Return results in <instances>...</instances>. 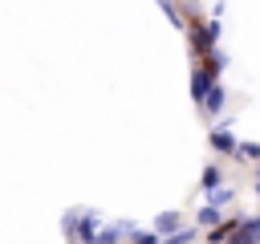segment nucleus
I'll list each match as a JSON object with an SVG mask.
<instances>
[{
	"mask_svg": "<svg viewBox=\"0 0 260 244\" xmlns=\"http://www.w3.org/2000/svg\"><path fill=\"white\" fill-rule=\"evenodd\" d=\"M183 28H187V37H191V53H195V61L199 57H207L211 49H215V41H219V16H211V20H199L195 12L183 20Z\"/></svg>",
	"mask_w": 260,
	"mask_h": 244,
	"instance_id": "1",
	"label": "nucleus"
},
{
	"mask_svg": "<svg viewBox=\"0 0 260 244\" xmlns=\"http://www.w3.org/2000/svg\"><path fill=\"white\" fill-rule=\"evenodd\" d=\"M215 81H219V77H215V73H211V69L199 61V65H195V73H191V98H195V106L203 102V94H207Z\"/></svg>",
	"mask_w": 260,
	"mask_h": 244,
	"instance_id": "2",
	"label": "nucleus"
},
{
	"mask_svg": "<svg viewBox=\"0 0 260 244\" xmlns=\"http://www.w3.org/2000/svg\"><path fill=\"white\" fill-rule=\"evenodd\" d=\"M207 142H211V150H219V155H232V150H236V134H232V122L215 126Z\"/></svg>",
	"mask_w": 260,
	"mask_h": 244,
	"instance_id": "3",
	"label": "nucleus"
},
{
	"mask_svg": "<svg viewBox=\"0 0 260 244\" xmlns=\"http://www.w3.org/2000/svg\"><path fill=\"white\" fill-rule=\"evenodd\" d=\"M223 102H228V94H223V85L215 81V85L203 94V102H199V106H203V114H219V110H223Z\"/></svg>",
	"mask_w": 260,
	"mask_h": 244,
	"instance_id": "4",
	"label": "nucleus"
},
{
	"mask_svg": "<svg viewBox=\"0 0 260 244\" xmlns=\"http://www.w3.org/2000/svg\"><path fill=\"white\" fill-rule=\"evenodd\" d=\"M175 228H183V216H179V211H158V216H154V232H158V236H167V232H175Z\"/></svg>",
	"mask_w": 260,
	"mask_h": 244,
	"instance_id": "5",
	"label": "nucleus"
},
{
	"mask_svg": "<svg viewBox=\"0 0 260 244\" xmlns=\"http://www.w3.org/2000/svg\"><path fill=\"white\" fill-rule=\"evenodd\" d=\"M130 232V224H114V228H98L93 244H122V236Z\"/></svg>",
	"mask_w": 260,
	"mask_h": 244,
	"instance_id": "6",
	"label": "nucleus"
},
{
	"mask_svg": "<svg viewBox=\"0 0 260 244\" xmlns=\"http://www.w3.org/2000/svg\"><path fill=\"white\" fill-rule=\"evenodd\" d=\"M207 203H211V207H219V211H223V207H228V203H236V191H232V187H223V183H219V187H211V191H207Z\"/></svg>",
	"mask_w": 260,
	"mask_h": 244,
	"instance_id": "7",
	"label": "nucleus"
},
{
	"mask_svg": "<svg viewBox=\"0 0 260 244\" xmlns=\"http://www.w3.org/2000/svg\"><path fill=\"white\" fill-rule=\"evenodd\" d=\"M236 228H240V220H219V224L207 232V244H223V240H228Z\"/></svg>",
	"mask_w": 260,
	"mask_h": 244,
	"instance_id": "8",
	"label": "nucleus"
},
{
	"mask_svg": "<svg viewBox=\"0 0 260 244\" xmlns=\"http://www.w3.org/2000/svg\"><path fill=\"white\" fill-rule=\"evenodd\" d=\"M195 236H199L195 228H175V232H167L158 244H195Z\"/></svg>",
	"mask_w": 260,
	"mask_h": 244,
	"instance_id": "9",
	"label": "nucleus"
},
{
	"mask_svg": "<svg viewBox=\"0 0 260 244\" xmlns=\"http://www.w3.org/2000/svg\"><path fill=\"white\" fill-rule=\"evenodd\" d=\"M219 220H223V211H219V207H211V203H207V207H199V216H195V224H199V228H215Z\"/></svg>",
	"mask_w": 260,
	"mask_h": 244,
	"instance_id": "10",
	"label": "nucleus"
},
{
	"mask_svg": "<svg viewBox=\"0 0 260 244\" xmlns=\"http://www.w3.org/2000/svg\"><path fill=\"white\" fill-rule=\"evenodd\" d=\"M219 183H223V171H219V167L211 163V167L203 171V179H199V187H203V191H211V187H219Z\"/></svg>",
	"mask_w": 260,
	"mask_h": 244,
	"instance_id": "11",
	"label": "nucleus"
},
{
	"mask_svg": "<svg viewBox=\"0 0 260 244\" xmlns=\"http://www.w3.org/2000/svg\"><path fill=\"white\" fill-rule=\"evenodd\" d=\"M232 155H240V159H248V163H260V142H236Z\"/></svg>",
	"mask_w": 260,
	"mask_h": 244,
	"instance_id": "12",
	"label": "nucleus"
},
{
	"mask_svg": "<svg viewBox=\"0 0 260 244\" xmlns=\"http://www.w3.org/2000/svg\"><path fill=\"white\" fill-rule=\"evenodd\" d=\"M158 240H162V236H158L154 228H138V232L130 228V244H158Z\"/></svg>",
	"mask_w": 260,
	"mask_h": 244,
	"instance_id": "13",
	"label": "nucleus"
},
{
	"mask_svg": "<svg viewBox=\"0 0 260 244\" xmlns=\"http://www.w3.org/2000/svg\"><path fill=\"white\" fill-rule=\"evenodd\" d=\"M223 244H256V232H248V228L240 224V228H236V232H232V236H228Z\"/></svg>",
	"mask_w": 260,
	"mask_h": 244,
	"instance_id": "14",
	"label": "nucleus"
},
{
	"mask_svg": "<svg viewBox=\"0 0 260 244\" xmlns=\"http://www.w3.org/2000/svg\"><path fill=\"white\" fill-rule=\"evenodd\" d=\"M256 195H260V175H256Z\"/></svg>",
	"mask_w": 260,
	"mask_h": 244,
	"instance_id": "15",
	"label": "nucleus"
},
{
	"mask_svg": "<svg viewBox=\"0 0 260 244\" xmlns=\"http://www.w3.org/2000/svg\"><path fill=\"white\" fill-rule=\"evenodd\" d=\"M256 244H260V236H256Z\"/></svg>",
	"mask_w": 260,
	"mask_h": 244,
	"instance_id": "16",
	"label": "nucleus"
}]
</instances>
